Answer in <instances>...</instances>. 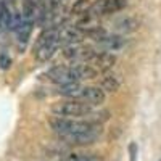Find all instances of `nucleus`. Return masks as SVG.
<instances>
[{"instance_id": "7", "label": "nucleus", "mask_w": 161, "mask_h": 161, "mask_svg": "<svg viewBox=\"0 0 161 161\" xmlns=\"http://www.w3.org/2000/svg\"><path fill=\"white\" fill-rule=\"evenodd\" d=\"M58 29V40L60 44H80L82 39L86 37L84 31H80L77 26H63V28H57Z\"/></svg>"}, {"instance_id": "1", "label": "nucleus", "mask_w": 161, "mask_h": 161, "mask_svg": "<svg viewBox=\"0 0 161 161\" xmlns=\"http://www.w3.org/2000/svg\"><path fill=\"white\" fill-rule=\"evenodd\" d=\"M52 130L57 136L73 145L93 143L102 134V126L97 121L73 119V118H52L48 121Z\"/></svg>"}, {"instance_id": "20", "label": "nucleus", "mask_w": 161, "mask_h": 161, "mask_svg": "<svg viewBox=\"0 0 161 161\" xmlns=\"http://www.w3.org/2000/svg\"><path fill=\"white\" fill-rule=\"evenodd\" d=\"M159 161H161V159H159Z\"/></svg>"}, {"instance_id": "10", "label": "nucleus", "mask_w": 161, "mask_h": 161, "mask_svg": "<svg viewBox=\"0 0 161 161\" xmlns=\"http://www.w3.org/2000/svg\"><path fill=\"white\" fill-rule=\"evenodd\" d=\"M97 42L105 48V52H116V50H121L124 45H126V39L123 36H103L100 37Z\"/></svg>"}, {"instance_id": "11", "label": "nucleus", "mask_w": 161, "mask_h": 161, "mask_svg": "<svg viewBox=\"0 0 161 161\" xmlns=\"http://www.w3.org/2000/svg\"><path fill=\"white\" fill-rule=\"evenodd\" d=\"M32 28H34V21H29V19H24L21 16V21L18 23V26L13 31L16 32V37H18V42L21 45L24 44H28V40H29V36L32 32Z\"/></svg>"}, {"instance_id": "3", "label": "nucleus", "mask_w": 161, "mask_h": 161, "mask_svg": "<svg viewBox=\"0 0 161 161\" xmlns=\"http://www.w3.org/2000/svg\"><path fill=\"white\" fill-rule=\"evenodd\" d=\"M47 77L53 84H58V86L71 84V82H80V80H84L82 63H77V64H73V66H68V64L53 66L52 69H48Z\"/></svg>"}, {"instance_id": "5", "label": "nucleus", "mask_w": 161, "mask_h": 161, "mask_svg": "<svg viewBox=\"0 0 161 161\" xmlns=\"http://www.w3.org/2000/svg\"><path fill=\"white\" fill-rule=\"evenodd\" d=\"M127 7V0H97L90 5V13L95 16L113 15Z\"/></svg>"}, {"instance_id": "17", "label": "nucleus", "mask_w": 161, "mask_h": 161, "mask_svg": "<svg viewBox=\"0 0 161 161\" xmlns=\"http://www.w3.org/2000/svg\"><path fill=\"white\" fill-rule=\"evenodd\" d=\"M61 161H102L95 156H89V155H77V153H69L66 155Z\"/></svg>"}, {"instance_id": "9", "label": "nucleus", "mask_w": 161, "mask_h": 161, "mask_svg": "<svg viewBox=\"0 0 161 161\" xmlns=\"http://www.w3.org/2000/svg\"><path fill=\"white\" fill-rule=\"evenodd\" d=\"M90 63H93L92 66H93L95 69L108 71V69H111L113 66L116 64V57L113 55V53L103 50V52H97V53H95V57L92 58Z\"/></svg>"}, {"instance_id": "15", "label": "nucleus", "mask_w": 161, "mask_h": 161, "mask_svg": "<svg viewBox=\"0 0 161 161\" xmlns=\"http://www.w3.org/2000/svg\"><path fill=\"white\" fill-rule=\"evenodd\" d=\"M119 86H121V82H119L118 76H114V74H106L100 80V89H103L106 92H114L119 89Z\"/></svg>"}, {"instance_id": "18", "label": "nucleus", "mask_w": 161, "mask_h": 161, "mask_svg": "<svg viewBox=\"0 0 161 161\" xmlns=\"http://www.w3.org/2000/svg\"><path fill=\"white\" fill-rule=\"evenodd\" d=\"M10 64H11V60H10V58H8L7 55H2V57H0V68L7 69Z\"/></svg>"}, {"instance_id": "19", "label": "nucleus", "mask_w": 161, "mask_h": 161, "mask_svg": "<svg viewBox=\"0 0 161 161\" xmlns=\"http://www.w3.org/2000/svg\"><path fill=\"white\" fill-rule=\"evenodd\" d=\"M129 152H130V161H136V153H137V147H136V143H132L130 147H129Z\"/></svg>"}, {"instance_id": "14", "label": "nucleus", "mask_w": 161, "mask_h": 161, "mask_svg": "<svg viewBox=\"0 0 161 161\" xmlns=\"http://www.w3.org/2000/svg\"><path fill=\"white\" fill-rule=\"evenodd\" d=\"M13 18H15V15L8 8V5L0 2V29H11Z\"/></svg>"}, {"instance_id": "16", "label": "nucleus", "mask_w": 161, "mask_h": 161, "mask_svg": "<svg viewBox=\"0 0 161 161\" xmlns=\"http://www.w3.org/2000/svg\"><path fill=\"white\" fill-rule=\"evenodd\" d=\"M90 5H92L90 0H74V3L71 7V13L80 16V15H84V13H87L90 10Z\"/></svg>"}, {"instance_id": "6", "label": "nucleus", "mask_w": 161, "mask_h": 161, "mask_svg": "<svg viewBox=\"0 0 161 161\" xmlns=\"http://www.w3.org/2000/svg\"><path fill=\"white\" fill-rule=\"evenodd\" d=\"M105 98H106L105 90L100 87H95V86H82V90L79 93V100L90 106L102 105L105 102Z\"/></svg>"}, {"instance_id": "2", "label": "nucleus", "mask_w": 161, "mask_h": 161, "mask_svg": "<svg viewBox=\"0 0 161 161\" xmlns=\"http://www.w3.org/2000/svg\"><path fill=\"white\" fill-rule=\"evenodd\" d=\"M52 113L57 118H73V119H80L93 113V106L74 100V98H64L52 105Z\"/></svg>"}, {"instance_id": "12", "label": "nucleus", "mask_w": 161, "mask_h": 161, "mask_svg": "<svg viewBox=\"0 0 161 161\" xmlns=\"http://www.w3.org/2000/svg\"><path fill=\"white\" fill-rule=\"evenodd\" d=\"M114 29L121 34H127V32H134L136 29H139V21L132 16H126L121 18L114 23Z\"/></svg>"}, {"instance_id": "13", "label": "nucleus", "mask_w": 161, "mask_h": 161, "mask_svg": "<svg viewBox=\"0 0 161 161\" xmlns=\"http://www.w3.org/2000/svg\"><path fill=\"white\" fill-rule=\"evenodd\" d=\"M82 90V84L80 82H71V84H64V86H60L58 89V93L66 98H74V100H79V93Z\"/></svg>"}, {"instance_id": "4", "label": "nucleus", "mask_w": 161, "mask_h": 161, "mask_svg": "<svg viewBox=\"0 0 161 161\" xmlns=\"http://www.w3.org/2000/svg\"><path fill=\"white\" fill-rule=\"evenodd\" d=\"M97 50L84 44H69L63 48V57L74 63H90Z\"/></svg>"}, {"instance_id": "8", "label": "nucleus", "mask_w": 161, "mask_h": 161, "mask_svg": "<svg viewBox=\"0 0 161 161\" xmlns=\"http://www.w3.org/2000/svg\"><path fill=\"white\" fill-rule=\"evenodd\" d=\"M60 42L58 40H53V42H47V44H42V45H37L34 47V60L37 63H45L48 61L53 55L57 53V50L60 48Z\"/></svg>"}]
</instances>
